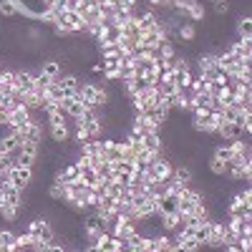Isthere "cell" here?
<instances>
[{
    "label": "cell",
    "instance_id": "obj_1",
    "mask_svg": "<svg viewBox=\"0 0 252 252\" xmlns=\"http://www.w3.org/2000/svg\"><path fill=\"white\" fill-rule=\"evenodd\" d=\"M5 179L8 182H13L15 187H20V189H26L31 182H33V166H20V164H13L10 169H8V174H5Z\"/></svg>",
    "mask_w": 252,
    "mask_h": 252
},
{
    "label": "cell",
    "instance_id": "obj_2",
    "mask_svg": "<svg viewBox=\"0 0 252 252\" xmlns=\"http://www.w3.org/2000/svg\"><path fill=\"white\" fill-rule=\"evenodd\" d=\"M38 157V141H23V146H20V152L15 154L13 164H20V166H33Z\"/></svg>",
    "mask_w": 252,
    "mask_h": 252
},
{
    "label": "cell",
    "instance_id": "obj_3",
    "mask_svg": "<svg viewBox=\"0 0 252 252\" xmlns=\"http://www.w3.org/2000/svg\"><path fill=\"white\" fill-rule=\"evenodd\" d=\"M58 23H66L73 33H78V31H86V20H83V15L81 13H76L73 8H68V10H63V13H58Z\"/></svg>",
    "mask_w": 252,
    "mask_h": 252
},
{
    "label": "cell",
    "instance_id": "obj_4",
    "mask_svg": "<svg viewBox=\"0 0 252 252\" xmlns=\"http://www.w3.org/2000/svg\"><path fill=\"white\" fill-rule=\"evenodd\" d=\"M83 227H86V235H89V240H91V242H96V240H98V235L103 232V227H106V224H103L101 215L94 209V215H89V217H86Z\"/></svg>",
    "mask_w": 252,
    "mask_h": 252
},
{
    "label": "cell",
    "instance_id": "obj_5",
    "mask_svg": "<svg viewBox=\"0 0 252 252\" xmlns=\"http://www.w3.org/2000/svg\"><path fill=\"white\" fill-rule=\"evenodd\" d=\"M63 109H66V114H68L71 119H81V114L86 111L89 106H86V103H83L81 94L76 91V94H73L71 98H66V101H63Z\"/></svg>",
    "mask_w": 252,
    "mask_h": 252
},
{
    "label": "cell",
    "instance_id": "obj_6",
    "mask_svg": "<svg viewBox=\"0 0 252 252\" xmlns=\"http://www.w3.org/2000/svg\"><path fill=\"white\" fill-rule=\"evenodd\" d=\"M146 169L152 172V177H154V179H169V177H172V164L166 161L164 157H157L149 166H146Z\"/></svg>",
    "mask_w": 252,
    "mask_h": 252
},
{
    "label": "cell",
    "instance_id": "obj_7",
    "mask_svg": "<svg viewBox=\"0 0 252 252\" xmlns=\"http://www.w3.org/2000/svg\"><path fill=\"white\" fill-rule=\"evenodd\" d=\"M28 121H33V119H31V109H28V106H18L15 111H10L8 126H10V129H23Z\"/></svg>",
    "mask_w": 252,
    "mask_h": 252
},
{
    "label": "cell",
    "instance_id": "obj_8",
    "mask_svg": "<svg viewBox=\"0 0 252 252\" xmlns=\"http://www.w3.org/2000/svg\"><path fill=\"white\" fill-rule=\"evenodd\" d=\"M13 89L15 91H31L33 89V73H28V71H15V76H13Z\"/></svg>",
    "mask_w": 252,
    "mask_h": 252
},
{
    "label": "cell",
    "instance_id": "obj_9",
    "mask_svg": "<svg viewBox=\"0 0 252 252\" xmlns=\"http://www.w3.org/2000/svg\"><path fill=\"white\" fill-rule=\"evenodd\" d=\"M224 141H232V139H237V136H242V126L240 124H235V121H224L222 126H220V131H217Z\"/></svg>",
    "mask_w": 252,
    "mask_h": 252
},
{
    "label": "cell",
    "instance_id": "obj_10",
    "mask_svg": "<svg viewBox=\"0 0 252 252\" xmlns=\"http://www.w3.org/2000/svg\"><path fill=\"white\" fill-rule=\"evenodd\" d=\"M20 134H23L26 141H40V136H43V126L35 124V121H28L23 129H20Z\"/></svg>",
    "mask_w": 252,
    "mask_h": 252
},
{
    "label": "cell",
    "instance_id": "obj_11",
    "mask_svg": "<svg viewBox=\"0 0 252 252\" xmlns=\"http://www.w3.org/2000/svg\"><path fill=\"white\" fill-rule=\"evenodd\" d=\"M78 177H81V169H78V164L73 161V164H68L63 172H58L56 182H61V184H71V182H76Z\"/></svg>",
    "mask_w": 252,
    "mask_h": 252
},
{
    "label": "cell",
    "instance_id": "obj_12",
    "mask_svg": "<svg viewBox=\"0 0 252 252\" xmlns=\"http://www.w3.org/2000/svg\"><path fill=\"white\" fill-rule=\"evenodd\" d=\"M229 53L237 56V58H252V48H250V38H240L232 43V48H229Z\"/></svg>",
    "mask_w": 252,
    "mask_h": 252
},
{
    "label": "cell",
    "instance_id": "obj_13",
    "mask_svg": "<svg viewBox=\"0 0 252 252\" xmlns=\"http://www.w3.org/2000/svg\"><path fill=\"white\" fill-rule=\"evenodd\" d=\"M141 141H144V149H149V152H159V154H161V136H159V131L144 134V136H141Z\"/></svg>",
    "mask_w": 252,
    "mask_h": 252
},
{
    "label": "cell",
    "instance_id": "obj_14",
    "mask_svg": "<svg viewBox=\"0 0 252 252\" xmlns=\"http://www.w3.org/2000/svg\"><path fill=\"white\" fill-rule=\"evenodd\" d=\"M96 91H98V86H94V83H83V86L78 89V94H81L83 103H86L89 109H94V98H96Z\"/></svg>",
    "mask_w": 252,
    "mask_h": 252
},
{
    "label": "cell",
    "instance_id": "obj_15",
    "mask_svg": "<svg viewBox=\"0 0 252 252\" xmlns=\"http://www.w3.org/2000/svg\"><path fill=\"white\" fill-rule=\"evenodd\" d=\"M51 136H53L56 144L68 141V126H66V121H63V124H51Z\"/></svg>",
    "mask_w": 252,
    "mask_h": 252
},
{
    "label": "cell",
    "instance_id": "obj_16",
    "mask_svg": "<svg viewBox=\"0 0 252 252\" xmlns=\"http://www.w3.org/2000/svg\"><path fill=\"white\" fill-rule=\"evenodd\" d=\"M81 182H86L89 187H96L98 182H101V177H98V172H96V166H89V169H81V177H78Z\"/></svg>",
    "mask_w": 252,
    "mask_h": 252
},
{
    "label": "cell",
    "instance_id": "obj_17",
    "mask_svg": "<svg viewBox=\"0 0 252 252\" xmlns=\"http://www.w3.org/2000/svg\"><path fill=\"white\" fill-rule=\"evenodd\" d=\"M192 73H189V71H174V83H177V86L182 89V91H187L189 86H192Z\"/></svg>",
    "mask_w": 252,
    "mask_h": 252
},
{
    "label": "cell",
    "instance_id": "obj_18",
    "mask_svg": "<svg viewBox=\"0 0 252 252\" xmlns=\"http://www.w3.org/2000/svg\"><path fill=\"white\" fill-rule=\"evenodd\" d=\"M40 73H46L48 78H58V76H61V63H58V61H43Z\"/></svg>",
    "mask_w": 252,
    "mask_h": 252
},
{
    "label": "cell",
    "instance_id": "obj_19",
    "mask_svg": "<svg viewBox=\"0 0 252 252\" xmlns=\"http://www.w3.org/2000/svg\"><path fill=\"white\" fill-rule=\"evenodd\" d=\"M51 81H53V78H48L46 73H35V76H33V91L43 94V91L51 86Z\"/></svg>",
    "mask_w": 252,
    "mask_h": 252
},
{
    "label": "cell",
    "instance_id": "obj_20",
    "mask_svg": "<svg viewBox=\"0 0 252 252\" xmlns=\"http://www.w3.org/2000/svg\"><path fill=\"white\" fill-rule=\"evenodd\" d=\"M172 179H177L182 184H189L192 182V169H189V166H177V169H172Z\"/></svg>",
    "mask_w": 252,
    "mask_h": 252
},
{
    "label": "cell",
    "instance_id": "obj_21",
    "mask_svg": "<svg viewBox=\"0 0 252 252\" xmlns=\"http://www.w3.org/2000/svg\"><path fill=\"white\" fill-rule=\"evenodd\" d=\"M215 157H217V159H222V161H229V159L235 157V152H232V144H229V141H227V144H220L217 149H215Z\"/></svg>",
    "mask_w": 252,
    "mask_h": 252
},
{
    "label": "cell",
    "instance_id": "obj_22",
    "mask_svg": "<svg viewBox=\"0 0 252 252\" xmlns=\"http://www.w3.org/2000/svg\"><path fill=\"white\" fill-rule=\"evenodd\" d=\"M209 172H212L215 177H222V174H227V161H222V159L212 157V159H209Z\"/></svg>",
    "mask_w": 252,
    "mask_h": 252
},
{
    "label": "cell",
    "instance_id": "obj_23",
    "mask_svg": "<svg viewBox=\"0 0 252 252\" xmlns=\"http://www.w3.org/2000/svg\"><path fill=\"white\" fill-rule=\"evenodd\" d=\"M58 81V86L61 89H73V91H78L81 86H78V78L73 76V73H68V76H63V78H56Z\"/></svg>",
    "mask_w": 252,
    "mask_h": 252
},
{
    "label": "cell",
    "instance_id": "obj_24",
    "mask_svg": "<svg viewBox=\"0 0 252 252\" xmlns=\"http://www.w3.org/2000/svg\"><path fill=\"white\" fill-rule=\"evenodd\" d=\"M18 13V5L13 3V0H0V15L3 18H13Z\"/></svg>",
    "mask_w": 252,
    "mask_h": 252
},
{
    "label": "cell",
    "instance_id": "obj_25",
    "mask_svg": "<svg viewBox=\"0 0 252 252\" xmlns=\"http://www.w3.org/2000/svg\"><path fill=\"white\" fill-rule=\"evenodd\" d=\"M48 197H51V199H66V187H63L61 182H56V184L48 189Z\"/></svg>",
    "mask_w": 252,
    "mask_h": 252
},
{
    "label": "cell",
    "instance_id": "obj_26",
    "mask_svg": "<svg viewBox=\"0 0 252 252\" xmlns=\"http://www.w3.org/2000/svg\"><path fill=\"white\" fill-rule=\"evenodd\" d=\"M237 33H240V38H250V35H252V23H250V18H240Z\"/></svg>",
    "mask_w": 252,
    "mask_h": 252
},
{
    "label": "cell",
    "instance_id": "obj_27",
    "mask_svg": "<svg viewBox=\"0 0 252 252\" xmlns=\"http://www.w3.org/2000/svg\"><path fill=\"white\" fill-rule=\"evenodd\" d=\"M199 71H207V68H215L217 66V56H199Z\"/></svg>",
    "mask_w": 252,
    "mask_h": 252
},
{
    "label": "cell",
    "instance_id": "obj_28",
    "mask_svg": "<svg viewBox=\"0 0 252 252\" xmlns=\"http://www.w3.org/2000/svg\"><path fill=\"white\" fill-rule=\"evenodd\" d=\"M13 242H15V235L8 232V229H3V232H0V250H8Z\"/></svg>",
    "mask_w": 252,
    "mask_h": 252
},
{
    "label": "cell",
    "instance_id": "obj_29",
    "mask_svg": "<svg viewBox=\"0 0 252 252\" xmlns=\"http://www.w3.org/2000/svg\"><path fill=\"white\" fill-rule=\"evenodd\" d=\"M106 103H109V91L98 89V91H96V98H94V106L98 109V106H106Z\"/></svg>",
    "mask_w": 252,
    "mask_h": 252
},
{
    "label": "cell",
    "instance_id": "obj_30",
    "mask_svg": "<svg viewBox=\"0 0 252 252\" xmlns=\"http://www.w3.org/2000/svg\"><path fill=\"white\" fill-rule=\"evenodd\" d=\"M40 242H53V229H51L48 222H46L43 229H40Z\"/></svg>",
    "mask_w": 252,
    "mask_h": 252
},
{
    "label": "cell",
    "instance_id": "obj_31",
    "mask_svg": "<svg viewBox=\"0 0 252 252\" xmlns=\"http://www.w3.org/2000/svg\"><path fill=\"white\" fill-rule=\"evenodd\" d=\"M229 10V3H227V0H215V13L217 15H224Z\"/></svg>",
    "mask_w": 252,
    "mask_h": 252
},
{
    "label": "cell",
    "instance_id": "obj_32",
    "mask_svg": "<svg viewBox=\"0 0 252 252\" xmlns=\"http://www.w3.org/2000/svg\"><path fill=\"white\" fill-rule=\"evenodd\" d=\"M68 8H71V0H56V5H53L56 13H63V10H68Z\"/></svg>",
    "mask_w": 252,
    "mask_h": 252
},
{
    "label": "cell",
    "instance_id": "obj_33",
    "mask_svg": "<svg viewBox=\"0 0 252 252\" xmlns=\"http://www.w3.org/2000/svg\"><path fill=\"white\" fill-rule=\"evenodd\" d=\"M149 3L157 8V5H161V8H166V5H172L174 3V0H149Z\"/></svg>",
    "mask_w": 252,
    "mask_h": 252
},
{
    "label": "cell",
    "instance_id": "obj_34",
    "mask_svg": "<svg viewBox=\"0 0 252 252\" xmlns=\"http://www.w3.org/2000/svg\"><path fill=\"white\" fill-rule=\"evenodd\" d=\"M40 5H43V10H48V8L56 5V0H40Z\"/></svg>",
    "mask_w": 252,
    "mask_h": 252
},
{
    "label": "cell",
    "instance_id": "obj_35",
    "mask_svg": "<svg viewBox=\"0 0 252 252\" xmlns=\"http://www.w3.org/2000/svg\"><path fill=\"white\" fill-rule=\"evenodd\" d=\"M3 192H5V179H0V199H3Z\"/></svg>",
    "mask_w": 252,
    "mask_h": 252
},
{
    "label": "cell",
    "instance_id": "obj_36",
    "mask_svg": "<svg viewBox=\"0 0 252 252\" xmlns=\"http://www.w3.org/2000/svg\"><path fill=\"white\" fill-rule=\"evenodd\" d=\"M0 78H3V68H0Z\"/></svg>",
    "mask_w": 252,
    "mask_h": 252
}]
</instances>
